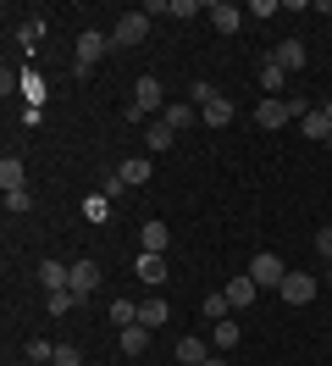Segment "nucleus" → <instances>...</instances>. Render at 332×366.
<instances>
[{
  "label": "nucleus",
  "instance_id": "nucleus-15",
  "mask_svg": "<svg viewBox=\"0 0 332 366\" xmlns=\"http://www.w3.org/2000/svg\"><path fill=\"white\" fill-rule=\"evenodd\" d=\"M144 350H150V327H144V322L122 327V355H144Z\"/></svg>",
  "mask_w": 332,
  "mask_h": 366
},
{
  "label": "nucleus",
  "instance_id": "nucleus-30",
  "mask_svg": "<svg viewBox=\"0 0 332 366\" xmlns=\"http://www.w3.org/2000/svg\"><path fill=\"white\" fill-rule=\"evenodd\" d=\"M72 305H78V295H72V289H56V295H50V317H66Z\"/></svg>",
  "mask_w": 332,
  "mask_h": 366
},
{
  "label": "nucleus",
  "instance_id": "nucleus-5",
  "mask_svg": "<svg viewBox=\"0 0 332 366\" xmlns=\"http://www.w3.org/2000/svg\"><path fill=\"white\" fill-rule=\"evenodd\" d=\"M316 289H321V283H316V277H310V272H288L277 295H283L288 305H310V300H316Z\"/></svg>",
  "mask_w": 332,
  "mask_h": 366
},
{
  "label": "nucleus",
  "instance_id": "nucleus-1",
  "mask_svg": "<svg viewBox=\"0 0 332 366\" xmlns=\"http://www.w3.org/2000/svg\"><path fill=\"white\" fill-rule=\"evenodd\" d=\"M166 100H161V78L155 72H144L139 84H133V106H128V122H144L150 112H161Z\"/></svg>",
  "mask_w": 332,
  "mask_h": 366
},
{
  "label": "nucleus",
  "instance_id": "nucleus-23",
  "mask_svg": "<svg viewBox=\"0 0 332 366\" xmlns=\"http://www.w3.org/2000/svg\"><path fill=\"white\" fill-rule=\"evenodd\" d=\"M22 361H34V366L56 361V344H44V339H28V344H22Z\"/></svg>",
  "mask_w": 332,
  "mask_h": 366
},
{
  "label": "nucleus",
  "instance_id": "nucleus-27",
  "mask_svg": "<svg viewBox=\"0 0 332 366\" xmlns=\"http://www.w3.org/2000/svg\"><path fill=\"white\" fill-rule=\"evenodd\" d=\"M84 217L106 228V222H111V200H106V194H89V200H84Z\"/></svg>",
  "mask_w": 332,
  "mask_h": 366
},
{
  "label": "nucleus",
  "instance_id": "nucleus-14",
  "mask_svg": "<svg viewBox=\"0 0 332 366\" xmlns=\"http://www.w3.org/2000/svg\"><path fill=\"white\" fill-rule=\"evenodd\" d=\"M39 283L56 295V289H72V267L66 261H39Z\"/></svg>",
  "mask_w": 332,
  "mask_h": 366
},
{
  "label": "nucleus",
  "instance_id": "nucleus-10",
  "mask_svg": "<svg viewBox=\"0 0 332 366\" xmlns=\"http://www.w3.org/2000/svg\"><path fill=\"white\" fill-rule=\"evenodd\" d=\"M116 172H122V183H128V189H150V178H155L150 156H128L122 167H116Z\"/></svg>",
  "mask_w": 332,
  "mask_h": 366
},
{
  "label": "nucleus",
  "instance_id": "nucleus-22",
  "mask_svg": "<svg viewBox=\"0 0 332 366\" xmlns=\"http://www.w3.org/2000/svg\"><path fill=\"white\" fill-rule=\"evenodd\" d=\"M205 122H211V128H233V100H211V106H205Z\"/></svg>",
  "mask_w": 332,
  "mask_h": 366
},
{
  "label": "nucleus",
  "instance_id": "nucleus-19",
  "mask_svg": "<svg viewBox=\"0 0 332 366\" xmlns=\"http://www.w3.org/2000/svg\"><path fill=\"white\" fill-rule=\"evenodd\" d=\"M238 339H243L238 322H216V327H211V344H216V350H238Z\"/></svg>",
  "mask_w": 332,
  "mask_h": 366
},
{
  "label": "nucleus",
  "instance_id": "nucleus-12",
  "mask_svg": "<svg viewBox=\"0 0 332 366\" xmlns=\"http://www.w3.org/2000/svg\"><path fill=\"white\" fill-rule=\"evenodd\" d=\"M271 61H277L283 72H299V67L310 61V56H305V39H283V45L271 50Z\"/></svg>",
  "mask_w": 332,
  "mask_h": 366
},
{
  "label": "nucleus",
  "instance_id": "nucleus-21",
  "mask_svg": "<svg viewBox=\"0 0 332 366\" xmlns=\"http://www.w3.org/2000/svg\"><path fill=\"white\" fill-rule=\"evenodd\" d=\"M211 100H221L216 84H211V78H194V84H188V106H199V112H205Z\"/></svg>",
  "mask_w": 332,
  "mask_h": 366
},
{
  "label": "nucleus",
  "instance_id": "nucleus-26",
  "mask_svg": "<svg viewBox=\"0 0 332 366\" xmlns=\"http://www.w3.org/2000/svg\"><path fill=\"white\" fill-rule=\"evenodd\" d=\"M111 322H116V327H133V322H139V305H133V300H111V311H106Z\"/></svg>",
  "mask_w": 332,
  "mask_h": 366
},
{
  "label": "nucleus",
  "instance_id": "nucleus-39",
  "mask_svg": "<svg viewBox=\"0 0 332 366\" xmlns=\"http://www.w3.org/2000/svg\"><path fill=\"white\" fill-rule=\"evenodd\" d=\"M327 144H332V139H327Z\"/></svg>",
  "mask_w": 332,
  "mask_h": 366
},
{
  "label": "nucleus",
  "instance_id": "nucleus-13",
  "mask_svg": "<svg viewBox=\"0 0 332 366\" xmlns=\"http://www.w3.org/2000/svg\"><path fill=\"white\" fill-rule=\"evenodd\" d=\"M205 361H211V344L199 339V333L177 339V366H205Z\"/></svg>",
  "mask_w": 332,
  "mask_h": 366
},
{
  "label": "nucleus",
  "instance_id": "nucleus-11",
  "mask_svg": "<svg viewBox=\"0 0 332 366\" xmlns=\"http://www.w3.org/2000/svg\"><path fill=\"white\" fill-rule=\"evenodd\" d=\"M94 289H100V267H94V261H72V295L89 300Z\"/></svg>",
  "mask_w": 332,
  "mask_h": 366
},
{
  "label": "nucleus",
  "instance_id": "nucleus-6",
  "mask_svg": "<svg viewBox=\"0 0 332 366\" xmlns=\"http://www.w3.org/2000/svg\"><path fill=\"white\" fill-rule=\"evenodd\" d=\"M255 122H261V128H283V122H293V112H288V94H266L261 106H255Z\"/></svg>",
  "mask_w": 332,
  "mask_h": 366
},
{
  "label": "nucleus",
  "instance_id": "nucleus-16",
  "mask_svg": "<svg viewBox=\"0 0 332 366\" xmlns=\"http://www.w3.org/2000/svg\"><path fill=\"white\" fill-rule=\"evenodd\" d=\"M172 128H166V122H150V128H144V150H150V156H161V150H172Z\"/></svg>",
  "mask_w": 332,
  "mask_h": 366
},
{
  "label": "nucleus",
  "instance_id": "nucleus-37",
  "mask_svg": "<svg viewBox=\"0 0 332 366\" xmlns=\"http://www.w3.org/2000/svg\"><path fill=\"white\" fill-rule=\"evenodd\" d=\"M327 283H332V267H327Z\"/></svg>",
  "mask_w": 332,
  "mask_h": 366
},
{
  "label": "nucleus",
  "instance_id": "nucleus-29",
  "mask_svg": "<svg viewBox=\"0 0 332 366\" xmlns=\"http://www.w3.org/2000/svg\"><path fill=\"white\" fill-rule=\"evenodd\" d=\"M161 122H166V128H188V122H194V106H183V100H177V106H166V117H161Z\"/></svg>",
  "mask_w": 332,
  "mask_h": 366
},
{
  "label": "nucleus",
  "instance_id": "nucleus-33",
  "mask_svg": "<svg viewBox=\"0 0 332 366\" xmlns=\"http://www.w3.org/2000/svg\"><path fill=\"white\" fill-rule=\"evenodd\" d=\"M243 11H249V17H277V11H283V6H277V0H249V6H243Z\"/></svg>",
  "mask_w": 332,
  "mask_h": 366
},
{
  "label": "nucleus",
  "instance_id": "nucleus-38",
  "mask_svg": "<svg viewBox=\"0 0 332 366\" xmlns=\"http://www.w3.org/2000/svg\"><path fill=\"white\" fill-rule=\"evenodd\" d=\"M327 350H332V344H327Z\"/></svg>",
  "mask_w": 332,
  "mask_h": 366
},
{
  "label": "nucleus",
  "instance_id": "nucleus-31",
  "mask_svg": "<svg viewBox=\"0 0 332 366\" xmlns=\"http://www.w3.org/2000/svg\"><path fill=\"white\" fill-rule=\"evenodd\" d=\"M28 206H34V194H28V189H11V194H6V211H11V217H22Z\"/></svg>",
  "mask_w": 332,
  "mask_h": 366
},
{
  "label": "nucleus",
  "instance_id": "nucleus-34",
  "mask_svg": "<svg viewBox=\"0 0 332 366\" xmlns=\"http://www.w3.org/2000/svg\"><path fill=\"white\" fill-rule=\"evenodd\" d=\"M316 250H321V261L332 267V228H321V233H316Z\"/></svg>",
  "mask_w": 332,
  "mask_h": 366
},
{
  "label": "nucleus",
  "instance_id": "nucleus-28",
  "mask_svg": "<svg viewBox=\"0 0 332 366\" xmlns=\"http://www.w3.org/2000/svg\"><path fill=\"white\" fill-rule=\"evenodd\" d=\"M199 311H205V322H227L233 305H227V295H205V300H199Z\"/></svg>",
  "mask_w": 332,
  "mask_h": 366
},
{
  "label": "nucleus",
  "instance_id": "nucleus-4",
  "mask_svg": "<svg viewBox=\"0 0 332 366\" xmlns=\"http://www.w3.org/2000/svg\"><path fill=\"white\" fill-rule=\"evenodd\" d=\"M249 277H255L261 289H283L288 267H283V261H277V255H271V250H261V255H255V261H249Z\"/></svg>",
  "mask_w": 332,
  "mask_h": 366
},
{
  "label": "nucleus",
  "instance_id": "nucleus-20",
  "mask_svg": "<svg viewBox=\"0 0 332 366\" xmlns=\"http://www.w3.org/2000/svg\"><path fill=\"white\" fill-rule=\"evenodd\" d=\"M283 84H288V72L266 56V61H261V89H266V94H283Z\"/></svg>",
  "mask_w": 332,
  "mask_h": 366
},
{
  "label": "nucleus",
  "instance_id": "nucleus-32",
  "mask_svg": "<svg viewBox=\"0 0 332 366\" xmlns=\"http://www.w3.org/2000/svg\"><path fill=\"white\" fill-rule=\"evenodd\" d=\"M56 366H84V350L78 344H56Z\"/></svg>",
  "mask_w": 332,
  "mask_h": 366
},
{
  "label": "nucleus",
  "instance_id": "nucleus-17",
  "mask_svg": "<svg viewBox=\"0 0 332 366\" xmlns=\"http://www.w3.org/2000/svg\"><path fill=\"white\" fill-rule=\"evenodd\" d=\"M166 244H172V228H166V222H144V250L166 255Z\"/></svg>",
  "mask_w": 332,
  "mask_h": 366
},
{
  "label": "nucleus",
  "instance_id": "nucleus-7",
  "mask_svg": "<svg viewBox=\"0 0 332 366\" xmlns=\"http://www.w3.org/2000/svg\"><path fill=\"white\" fill-rule=\"evenodd\" d=\"M205 11H211L216 34H238V28H243V17H249V11H243V6H233V0H216V6H205Z\"/></svg>",
  "mask_w": 332,
  "mask_h": 366
},
{
  "label": "nucleus",
  "instance_id": "nucleus-24",
  "mask_svg": "<svg viewBox=\"0 0 332 366\" xmlns=\"http://www.w3.org/2000/svg\"><path fill=\"white\" fill-rule=\"evenodd\" d=\"M166 317H172V311H166V300H144V305H139V322H144V327H161Z\"/></svg>",
  "mask_w": 332,
  "mask_h": 366
},
{
  "label": "nucleus",
  "instance_id": "nucleus-3",
  "mask_svg": "<svg viewBox=\"0 0 332 366\" xmlns=\"http://www.w3.org/2000/svg\"><path fill=\"white\" fill-rule=\"evenodd\" d=\"M106 50H111V34H100V28H84V34H78V61H72V67L89 72L100 56H106Z\"/></svg>",
  "mask_w": 332,
  "mask_h": 366
},
{
  "label": "nucleus",
  "instance_id": "nucleus-35",
  "mask_svg": "<svg viewBox=\"0 0 332 366\" xmlns=\"http://www.w3.org/2000/svg\"><path fill=\"white\" fill-rule=\"evenodd\" d=\"M321 112H327V122H332V100H321Z\"/></svg>",
  "mask_w": 332,
  "mask_h": 366
},
{
  "label": "nucleus",
  "instance_id": "nucleus-8",
  "mask_svg": "<svg viewBox=\"0 0 332 366\" xmlns=\"http://www.w3.org/2000/svg\"><path fill=\"white\" fill-rule=\"evenodd\" d=\"M221 295H227V305H233V311H249V305H255V295H261V283L243 272V277H233V283H227Z\"/></svg>",
  "mask_w": 332,
  "mask_h": 366
},
{
  "label": "nucleus",
  "instance_id": "nucleus-9",
  "mask_svg": "<svg viewBox=\"0 0 332 366\" xmlns=\"http://www.w3.org/2000/svg\"><path fill=\"white\" fill-rule=\"evenodd\" d=\"M133 277H144L150 289H161V283H166V255H150V250H139V261H133Z\"/></svg>",
  "mask_w": 332,
  "mask_h": 366
},
{
  "label": "nucleus",
  "instance_id": "nucleus-36",
  "mask_svg": "<svg viewBox=\"0 0 332 366\" xmlns=\"http://www.w3.org/2000/svg\"><path fill=\"white\" fill-rule=\"evenodd\" d=\"M205 366H227V361H221V355H211V361H205Z\"/></svg>",
  "mask_w": 332,
  "mask_h": 366
},
{
  "label": "nucleus",
  "instance_id": "nucleus-18",
  "mask_svg": "<svg viewBox=\"0 0 332 366\" xmlns=\"http://www.w3.org/2000/svg\"><path fill=\"white\" fill-rule=\"evenodd\" d=\"M299 128H305V139H321V144L332 139V122H327V112H305V117H299Z\"/></svg>",
  "mask_w": 332,
  "mask_h": 366
},
{
  "label": "nucleus",
  "instance_id": "nucleus-25",
  "mask_svg": "<svg viewBox=\"0 0 332 366\" xmlns=\"http://www.w3.org/2000/svg\"><path fill=\"white\" fill-rule=\"evenodd\" d=\"M0 189H6V194H11V189H22V161H17V156L0 161Z\"/></svg>",
  "mask_w": 332,
  "mask_h": 366
},
{
  "label": "nucleus",
  "instance_id": "nucleus-2",
  "mask_svg": "<svg viewBox=\"0 0 332 366\" xmlns=\"http://www.w3.org/2000/svg\"><path fill=\"white\" fill-rule=\"evenodd\" d=\"M150 39V11H122L111 28V45H144Z\"/></svg>",
  "mask_w": 332,
  "mask_h": 366
}]
</instances>
